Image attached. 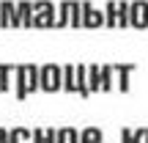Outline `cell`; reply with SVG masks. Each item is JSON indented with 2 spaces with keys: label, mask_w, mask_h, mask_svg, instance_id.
Returning a JSON list of instances; mask_svg holds the SVG:
<instances>
[{
  "label": "cell",
  "mask_w": 148,
  "mask_h": 143,
  "mask_svg": "<svg viewBox=\"0 0 148 143\" xmlns=\"http://www.w3.org/2000/svg\"><path fill=\"white\" fill-rule=\"evenodd\" d=\"M58 143H79V129H74V127H60V129H58Z\"/></svg>",
  "instance_id": "cell-15"
},
{
  "label": "cell",
  "mask_w": 148,
  "mask_h": 143,
  "mask_svg": "<svg viewBox=\"0 0 148 143\" xmlns=\"http://www.w3.org/2000/svg\"><path fill=\"white\" fill-rule=\"evenodd\" d=\"M69 14H71V0H63V3H58L55 28H69Z\"/></svg>",
  "instance_id": "cell-12"
},
{
  "label": "cell",
  "mask_w": 148,
  "mask_h": 143,
  "mask_svg": "<svg viewBox=\"0 0 148 143\" xmlns=\"http://www.w3.org/2000/svg\"><path fill=\"white\" fill-rule=\"evenodd\" d=\"M0 143H8V129L0 127Z\"/></svg>",
  "instance_id": "cell-23"
},
{
  "label": "cell",
  "mask_w": 148,
  "mask_h": 143,
  "mask_svg": "<svg viewBox=\"0 0 148 143\" xmlns=\"http://www.w3.org/2000/svg\"><path fill=\"white\" fill-rule=\"evenodd\" d=\"M63 91L66 94H77V77H74V66H63Z\"/></svg>",
  "instance_id": "cell-13"
},
{
  "label": "cell",
  "mask_w": 148,
  "mask_h": 143,
  "mask_svg": "<svg viewBox=\"0 0 148 143\" xmlns=\"http://www.w3.org/2000/svg\"><path fill=\"white\" fill-rule=\"evenodd\" d=\"M38 88L47 91V94L60 91V88H63V66H58V64L38 66Z\"/></svg>",
  "instance_id": "cell-2"
},
{
  "label": "cell",
  "mask_w": 148,
  "mask_h": 143,
  "mask_svg": "<svg viewBox=\"0 0 148 143\" xmlns=\"http://www.w3.org/2000/svg\"><path fill=\"white\" fill-rule=\"evenodd\" d=\"M101 25H104V11L82 0L79 3V28H101Z\"/></svg>",
  "instance_id": "cell-5"
},
{
  "label": "cell",
  "mask_w": 148,
  "mask_h": 143,
  "mask_svg": "<svg viewBox=\"0 0 148 143\" xmlns=\"http://www.w3.org/2000/svg\"><path fill=\"white\" fill-rule=\"evenodd\" d=\"M30 138H33V129H27V127L8 129V143H30Z\"/></svg>",
  "instance_id": "cell-11"
},
{
  "label": "cell",
  "mask_w": 148,
  "mask_h": 143,
  "mask_svg": "<svg viewBox=\"0 0 148 143\" xmlns=\"http://www.w3.org/2000/svg\"><path fill=\"white\" fill-rule=\"evenodd\" d=\"M129 25V3L110 0L104 6V28H126Z\"/></svg>",
  "instance_id": "cell-3"
},
{
  "label": "cell",
  "mask_w": 148,
  "mask_h": 143,
  "mask_svg": "<svg viewBox=\"0 0 148 143\" xmlns=\"http://www.w3.org/2000/svg\"><path fill=\"white\" fill-rule=\"evenodd\" d=\"M14 6H16V3H11V0H0V28H11Z\"/></svg>",
  "instance_id": "cell-14"
},
{
  "label": "cell",
  "mask_w": 148,
  "mask_h": 143,
  "mask_svg": "<svg viewBox=\"0 0 148 143\" xmlns=\"http://www.w3.org/2000/svg\"><path fill=\"white\" fill-rule=\"evenodd\" d=\"M55 17H58L55 3H49V0H38V3H33L30 28H55Z\"/></svg>",
  "instance_id": "cell-4"
},
{
  "label": "cell",
  "mask_w": 148,
  "mask_h": 143,
  "mask_svg": "<svg viewBox=\"0 0 148 143\" xmlns=\"http://www.w3.org/2000/svg\"><path fill=\"white\" fill-rule=\"evenodd\" d=\"M79 143H104V132L99 127H85L79 129Z\"/></svg>",
  "instance_id": "cell-10"
},
{
  "label": "cell",
  "mask_w": 148,
  "mask_h": 143,
  "mask_svg": "<svg viewBox=\"0 0 148 143\" xmlns=\"http://www.w3.org/2000/svg\"><path fill=\"white\" fill-rule=\"evenodd\" d=\"M143 143H148V129H145V140H143Z\"/></svg>",
  "instance_id": "cell-24"
},
{
  "label": "cell",
  "mask_w": 148,
  "mask_h": 143,
  "mask_svg": "<svg viewBox=\"0 0 148 143\" xmlns=\"http://www.w3.org/2000/svg\"><path fill=\"white\" fill-rule=\"evenodd\" d=\"M14 85H16V99H27V94L38 88V66L33 64H19L14 66Z\"/></svg>",
  "instance_id": "cell-1"
},
{
  "label": "cell",
  "mask_w": 148,
  "mask_h": 143,
  "mask_svg": "<svg viewBox=\"0 0 148 143\" xmlns=\"http://www.w3.org/2000/svg\"><path fill=\"white\" fill-rule=\"evenodd\" d=\"M145 140V127L143 129H134V135H132V143H143Z\"/></svg>",
  "instance_id": "cell-20"
},
{
  "label": "cell",
  "mask_w": 148,
  "mask_h": 143,
  "mask_svg": "<svg viewBox=\"0 0 148 143\" xmlns=\"http://www.w3.org/2000/svg\"><path fill=\"white\" fill-rule=\"evenodd\" d=\"M69 28H79V3L71 0V14H69Z\"/></svg>",
  "instance_id": "cell-18"
},
{
  "label": "cell",
  "mask_w": 148,
  "mask_h": 143,
  "mask_svg": "<svg viewBox=\"0 0 148 143\" xmlns=\"http://www.w3.org/2000/svg\"><path fill=\"white\" fill-rule=\"evenodd\" d=\"M115 66H99V91H112Z\"/></svg>",
  "instance_id": "cell-9"
},
{
  "label": "cell",
  "mask_w": 148,
  "mask_h": 143,
  "mask_svg": "<svg viewBox=\"0 0 148 143\" xmlns=\"http://www.w3.org/2000/svg\"><path fill=\"white\" fill-rule=\"evenodd\" d=\"M74 77H77V94L79 96H90V88H88V66H74Z\"/></svg>",
  "instance_id": "cell-8"
},
{
  "label": "cell",
  "mask_w": 148,
  "mask_h": 143,
  "mask_svg": "<svg viewBox=\"0 0 148 143\" xmlns=\"http://www.w3.org/2000/svg\"><path fill=\"white\" fill-rule=\"evenodd\" d=\"M44 143H58V129H55V127L44 129Z\"/></svg>",
  "instance_id": "cell-19"
},
{
  "label": "cell",
  "mask_w": 148,
  "mask_h": 143,
  "mask_svg": "<svg viewBox=\"0 0 148 143\" xmlns=\"http://www.w3.org/2000/svg\"><path fill=\"white\" fill-rule=\"evenodd\" d=\"M132 135L134 129H121V143H132Z\"/></svg>",
  "instance_id": "cell-22"
},
{
  "label": "cell",
  "mask_w": 148,
  "mask_h": 143,
  "mask_svg": "<svg viewBox=\"0 0 148 143\" xmlns=\"http://www.w3.org/2000/svg\"><path fill=\"white\" fill-rule=\"evenodd\" d=\"M129 28H137V30L148 28V0H132L129 3Z\"/></svg>",
  "instance_id": "cell-6"
},
{
  "label": "cell",
  "mask_w": 148,
  "mask_h": 143,
  "mask_svg": "<svg viewBox=\"0 0 148 143\" xmlns=\"http://www.w3.org/2000/svg\"><path fill=\"white\" fill-rule=\"evenodd\" d=\"M30 143H44V129H33V138H30Z\"/></svg>",
  "instance_id": "cell-21"
},
{
  "label": "cell",
  "mask_w": 148,
  "mask_h": 143,
  "mask_svg": "<svg viewBox=\"0 0 148 143\" xmlns=\"http://www.w3.org/2000/svg\"><path fill=\"white\" fill-rule=\"evenodd\" d=\"M88 88H90V94L93 91H99V66H88Z\"/></svg>",
  "instance_id": "cell-17"
},
{
  "label": "cell",
  "mask_w": 148,
  "mask_h": 143,
  "mask_svg": "<svg viewBox=\"0 0 148 143\" xmlns=\"http://www.w3.org/2000/svg\"><path fill=\"white\" fill-rule=\"evenodd\" d=\"M134 72V64H118L115 66V77H118V91H129V77Z\"/></svg>",
  "instance_id": "cell-7"
},
{
  "label": "cell",
  "mask_w": 148,
  "mask_h": 143,
  "mask_svg": "<svg viewBox=\"0 0 148 143\" xmlns=\"http://www.w3.org/2000/svg\"><path fill=\"white\" fill-rule=\"evenodd\" d=\"M11 72H14V66H8V64H0V91H8V77H11Z\"/></svg>",
  "instance_id": "cell-16"
}]
</instances>
